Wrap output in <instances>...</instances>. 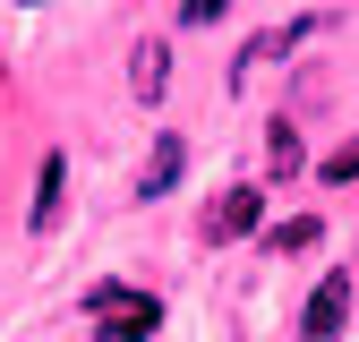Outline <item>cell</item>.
<instances>
[{
  "label": "cell",
  "instance_id": "obj_6",
  "mask_svg": "<svg viewBox=\"0 0 359 342\" xmlns=\"http://www.w3.org/2000/svg\"><path fill=\"white\" fill-rule=\"evenodd\" d=\"M317 26H325V18H291V26H274V34H257L248 52L231 60V86H240V77H248L257 60H291V52H299V34H317Z\"/></svg>",
  "mask_w": 359,
  "mask_h": 342
},
{
  "label": "cell",
  "instance_id": "obj_5",
  "mask_svg": "<svg viewBox=\"0 0 359 342\" xmlns=\"http://www.w3.org/2000/svg\"><path fill=\"white\" fill-rule=\"evenodd\" d=\"M180 171H189V137H180V128H163V137H154V154H146V171H137V197L180 189Z\"/></svg>",
  "mask_w": 359,
  "mask_h": 342
},
{
  "label": "cell",
  "instance_id": "obj_10",
  "mask_svg": "<svg viewBox=\"0 0 359 342\" xmlns=\"http://www.w3.org/2000/svg\"><path fill=\"white\" fill-rule=\"evenodd\" d=\"M222 18V0H180V26H214Z\"/></svg>",
  "mask_w": 359,
  "mask_h": 342
},
{
  "label": "cell",
  "instance_id": "obj_4",
  "mask_svg": "<svg viewBox=\"0 0 359 342\" xmlns=\"http://www.w3.org/2000/svg\"><path fill=\"white\" fill-rule=\"evenodd\" d=\"M163 86H171V43L163 34H137V52H128V95L163 103Z\"/></svg>",
  "mask_w": 359,
  "mask_h": 342
},
{
  "label": "cell",
  "instance_id": "obj_8",
  "mask_svg": "<svg viewBox=\"0 0 359 342\" xmlns=\"http://www.w3.org/2000/svg\"><path fill=\"white\" fill-rule=\"evenodd\" d=\"M265 163H274L265 180H299V128H291V111L265 120Z\"/></svg>",
  "mask_w": 359,
  "mask_h": 342
},
{
  "label": "cell",
  "instance_id": "obj_9",
  "mask_svg": "<svg viewBox=\"0 0 359 342\" xmlns=\"http://www.w3.org/2000/svg\"><path fill=\"white\" fill-rule=\"evenodd\" d=\"M317 240H325V223H317V214H299V223H283V231H274V248H283V256L317 248Z\"/></svg>",
  "mask_w": 359,
  "mask_h": 342
},
{
  "label": "cell",
  "instance_id": "obj_3",
  "mask_svg": "<svg viewBox=\"0 0 359 342\" xmlns=\"http://www.w3.org/2000/svg\"><path fill=\"white\" fill-rule=\"evenodd\" d=\"M342 325H351V274H325L299 317V342H342Z\"/></svg>",
  "mask_w": 359,
  "mask_h": 342
},
{
  "label": "cell",
  "instance_id": "obj_2",
  "mask_svg": "<svg viewBox=\"0 0 359 342\" xmlns=\"http://www.w3.org/2000/svg\"><path fill=\"white\" fill-rule=\"evenodd\" d=\"M265 223V197L257 189H222L214 205H205V223H197V240H214V248H231V240H248Z\"/></svg>",
  "mask_w": 359,
  "mask_h": 342
},
{
  "label": "cell",
  "instance_id": "obj_7",
  "mask_svg": "<svg viewBox=\"0 0 359 342\" xmlns=\"http://www.w3.org/2000/svg\"><path fill=\"white\" fill-rule=\"evenodd\" d=\"M60 197H69V154H43V171H34V214H26V223L52 231L60 223Z\"/></svg>",
  "mask_w": 359,
  "mask_h": 342
},
{
  "label": "cell",
  "instance_id": "obj_11",
  "mask_svg": "<svg viewBox=\"0 0 359 342\" xmlns=\"http://www.w3.org/2000/svg\"><path fill=\"white\" fill-rule=\"evenodd\" d=\"M325 180H334V189H342V180H359V146H342V154L325 163Z\"/></svg>",
  "mask_w": 359,
  "mask_h": 342
},
{
  "label": "cell",
  "instance_id": "obj_1",
  "mask_svg": "<svg viewBox=\"0 0 359 342\" xmlns=\"http://www.w3.org/2000/svg\"><path fill=\"white\" fill-rule=\"evenodd\" d=\"M86 317H95L103 342H154L163 334V299L137 291V282H95L86 291Z\"/></svg>",
  "mask_w": 359,
  "mask_h": 342
}]
</instances>
